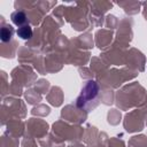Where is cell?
Segmentation results:
<instances>
[{
	"instance_id": "cell-2",
	"label": "cell",
	"mask_w": 147,
	"mask_h": 147,
	"mask_svg": "<svg viewBox=\"0 0 147 147\" xmlns=\"http://www.w3.org/2000/svg\"><path fill=\"white\" fill-rule=\"evenodd\" d=\"M17 36L21 37L22 39H30L32 37V29L30 25H23V26H20L16 31Z\"/></svg>"
},
{
	"instance_id": "cell-3",
	"label": "cell",
	"mask_w": 147,
	"mask_h": 147,
	"mask_svg": "<svg viewBox=\"0 0 147 147\" xmlns=\"http://www.w3.org/2000/svg\"><path fill=\"white\" fill-rule=\"evenodd\" d=\"M13 33H14L13 28L5 25V26H2L1 30H0V39H1L3 42L9 41V40L11 39V37H13Z\"/></svg>"
},
{
	"instance_id": "cell-1",
	"label": "cell",
	"mask_w": 147,
	"mask_h": 147,
	"mask_svg": "<svg viewBox=\"0 0 147 147\" xmlns=\"http://www.w3.org/2000/svg\"><path fill=\"white\" fill-rule=\"evenodd\" d=\"M11 22H13L15 25H17L18 28H20V26H23L24 23L26 22V15H25L23 11H21V10L14 11V13L11 14Z\"/></svg>"
}]
</instances>
